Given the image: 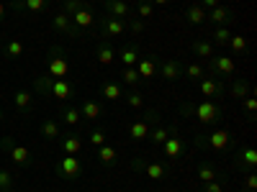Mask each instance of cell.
Segmentation results:
<instances>
[{
	"mask_svg": "<svg viewBox=\"0 0 257 192\" xmlns=\"http://www.w3.org/2000/svg\"><path fill=\"white\" fill-rule=\"evenodd\" d=\"M160 120V110H155V108H149L139 120H134L132 126H128V138L132 141H144L147 136H149V131H152V126Z\"/></svg>",
	"mask_w": 257,
	"mask_h": 192,
	"instance_id": "4",
	"label": "cell"
},
{
	"mask_svg": "<svg viewBox=\"0 0 257 192\" xmlns=\"http://www.w3.org/2000/svg\"><path fill=\"white\" fill-rule=\"evenodd\" d=\"M175 134H180L178 131V126H152V131H149V141H152L155 146H162L170 136H175Z\"/></svg>",
	"mask_w": 257,
	"mask_h": 192,
	"instance_id": "21",
	"label": "cell"
},
{
	"mask_svg": "<svg viewBox=\"0 0 257 192\" xmlns=\"http://www.w3.org/2000/svg\"><path fill=\"white\" fill-rule=\"evenodd\" d=\"M234 72H237V62H234V56H229V54H221V56H208V67H206V74H211V77H221V80H226V77H231Z\"/></svg>",
	"mask_w": 257,
	"mask_h": 192,
	"instance_id": "5",
	"label": "cell"
},
{
	"mask_svg": "<svg viewBox=\"0 0 257 192\" xmlns=\"http://www.w3.org/2000/svg\"><path fill=\"white\" fill-rule=\"evenodd\" d=\"M206 20H211L213 26H229L234 20V10L226 6H216V8L206 10Z\"/></svg>",
	"mask_w": 257,
	"mask_h": 192,
	"instance_id": "17",
	"label": "cell"
},
{
	"mask_svg": "<svg viewBox=\"0 0 257 192\" xmlns=\"http://www.w3.org/2000/svg\"><path fill=\"white\" fill-rule=\"evenodd\" d=\"M95 56H98V64H113L116 62V46L108 38H103L98 44V49H95Z\"/></svg>",
	"mask_w": 257,
	"mask_h": 192,
	"instance_id": "25",
	"label": "cell"
},
{
	"mask_svg": "<svg viewBox=\"0 0 257 192\" xmlns=\"http://www.w3.org/2000/svg\"><path fill=\"white\" fill-rule=\"evenodd\" d=\"M41 136H44L47 141H57L62 136L59 120H54V118H44V120H41Z\"/></svg>",
	"mask_w": 257,
	"mask_h": 192,
	"instance_id": "28",
	"label": "cell"
},
{
	"mask_svg": "<svg viewBox=\"0 0 257 192\" xmlns=\"http://www.w3.org/2000/svg\"><path fill=\"white\" fill-rule=\"evenodd\" d=\"M0 120H3V108H0Z\"/></svg>",
	"mask_w": 257,
	"mask_h": 192,
	"instance_id": "52",
	"label": "cell"
},
{
	"mask_svg": "<svg viewBox=\"0 0 257 192\" xmlns=\"http://www.w3.org/2000/svg\"><path fill=\"white\" fill-rule=\"evenodd\" d=\"M244 100V110H247V116L249 118H254V110H257V100L252 98V95H247V98H242Z\"/></svg>",
	"mask_w": 257,
	"mask_h": 192,
	"instance_id": "46",
	"label": "cell"
},
{
	"mask_svg": "<svg viewBox=\"0 0 257 192\" xmlns=\"http://www.w3.org/2000/svg\"><path fill=\"white\" fill-rule=\"evenodd\" d=\"M226 46L231 49V54H244V52H247V38L231 34V38H229V44H226Z\"/></svg>",
	"mask_w": 257,
	"mask_h": 192,
	"instance_id": "42",
	"label": "cell"
},
{
	"mask_svg": "<svg viewBox=\"0 0 257 192\" xmlns=\"http://www.w3.org/2000/svg\"><path fill=\"white\" fill-rule=\"evenodd\" d=\"M59 144H62V152H64V154L77 156V154L82 152V138H80V134H75V131L62 134V136H59Z\"/></svg>",
	"mask_w": 257,
	"mask_h": 192,
	"instance_id": "20",
	"label": "cell"
},
{
	"mask_svg": "<svg viewBox=\"0 0 257 192\" xmlns=\"http://www.w3.org/2000/svg\"><path fill=\"white\" fill-rule=\"evenodd\" d=\"M0 192H16V177L8 169H0Z\"/></svg>",
	"mask_w": 257,
	"mask_h": 192,
	"instance_id": "40",
	"label": "cell"
},
{
	"mask_svg": "<svg viewBox=\"0 0 257 192\" xmlns=\"http://www.w3.org/2000/svg\"><path fill=\"white\" fill-rule=\"evenodd\" d=\"M98 159H100V164H103V166H113V164L118 162V148H116V146H111V144L98 146Z\"/></svg>",
	"mask_w": 257,
	"mask_h": 192,
	"instance_id": "29",
	"label": "cell"
},
{
	"mask_svg": "<svg viewBox=\"0 0 257 192\" xmlns=\"http://www.w3.org/2000/svg\"><path fill=\"white\" fill-rule=\"evenodd\" d=\"M198 180L201 182H213V180H221V172L211 162H201L198 164Z\"/></svg>",
	"mask_w": 257,
	"mask_h": 192,
	"instance_id": "30",
	"label": "cell"
},
{
	"mask_svg": "<svg viewBox=\"0 0 257 192\" xmlns=\"http://www.w3.org/2000/svg\"><path fill=\"white\" fill-rule=\"evenodd\" d=\"M0 146H3V152L11 156V162H16L18 166H31V164H34V156H31V152H29L26 146L16 144L11 136H3V138H0Z\"/></svg>",
	"mask_w": 257,
	"mask_h": 192,
	"instance_id": "6",
	"label": "cell"
},
{
	"mask_svg": "<svg viewBox=\"0 0 257 192\" xmlns=\"http://www.w3.org/2000/svg\"><path fill=\"white\" fill-rule=\"evenodd\" d=\"M105 13L123 20V18H132V6H128L126 0H108V3H105Z\"/></svg>",
	"mask_w": 257,
	"mask_h": 192,
	"instance_id": "24",
	"label": "cell"
},
{
	"mask_svg": "<svg viewBox=\"0 0 257 192\" xmlns=\"http://www.w3.org/2000/svg\"><path fill=\"white\" fill-rule=\"evenodd\" d=\"M88 141H90V144H93V146L98 148V146H103V144H108V136H105V134L100 131V128H93V131H90V138H88Z\"/></svg>",
	"mask_w": 257,
	"mask_h": 192,
	"instance_id": "44",
	"label": "cell"
},
{
	"mask_svg": "<svg viewBox=\"0 0 257 192\" xmlns=\"http://www.w3.org/2000/svg\"><path fill=\"white\" fill-rule=\"evenodd\" d=\"M59 118L67 123L70 128H75L80 120H82V116H80V108H75V105H67V108H64L62 113H59Z\"/></svg>",
	"mask_w": 257,
	"mask_h": 192,
	"instance_id": "37",
	"label": "cell"
},
{
	"mask_svg": "<svg viewBox=\"0 0 257 192\" xmlns=\"http://www.w3.org/2000/svg\"><path fill=\"white\" fill-rule=\"evenodd\" d=\"M193 146H196V148H213V152H224V148L234 146V138H231L229 131L219 128V131H213V134H198L196 138H193Z\"/></svg>",
	"mask_w": 257,
	"mask_h": 192,
	"instance_id": "1",
	"label": "cell"
},
{
	"mask_svg": "<svg viewBox=\"0 0 257 192\" xmlns=\"http://www.w3.org/2000/svg\"><path fill=\"white\" fill-rule=\"evenodd\" d=\"M24 52H26V46L21 44L18 38L6 41V46H3V56H6V59H18V56H24Z\"/></svg>",
	"mask_w": 257,
	"mask_h": 192,
	"instance_id": "33",
	"label": "cell"
},
{
	"mask_svg": "<svg viewBox=\"0 0 257 192\" xmlns=\"http://www.w3.org/2000/svg\"><path fill=\"white\" fill-rule=\"evenodd\" d=\"M100 95L105 98V100H121L123 98V88H121V82H116V80H103L100 82Z\"/></svg>",
	"mask_w": 257,
	"mask_h": 192,
	"instance_id": "23",
	"label": "cell"
},
{
	"mask_svg": "<svg viewBox=\"0 0 257 192\" xmlns=\"http://www.w3.org/2000/svg\"><path fill=\"white\" fill-rule=\"evenodd\" d=\"M198 6H201L203 10H211V8H216V6H221V3H219V0H201Z\"/></svg>",
	"mask_w": 257,
	"mask_h": 192,
	"instance_id": "49",
	"label": "cell"
},
{
	"mask_svg": "<svg viewBox=\"0 0 257 192\" xmlns=\"http://www.w3.org/2000/svg\"><path fill=\"white\" fill-rule=\"evenodd\" d=\"M185 20L190 26H203L206 24V10L196 3V6H190L188 10H185Z\"/></svg>",
	"mask_w": 257,
	"mask_h": 192,
	"instance_id": "31",
	"label": "cell"
},
{
	"mask_svg": "<svg viewBox=\"0 0 257 192\" xmlns=\"http://www.w3.org/2000/svg\"><path fill=\"white\" fill-rule=\"evenodd\" d=\"M123 100H126L128 108H134V110L144 108V98H142V92H139V90H128V92L123 95Z\"/></svg>",
	"mask_w": 257,
	"mask_h": 192,
	"instance_id": "41",
	"label": "cell"
},
{
	"mask_svg": "<svg viewBox=\"0 0 257 192\" xmlns=\"http://www.w3.org/2000/svg\"><path fill=\"white\" fill-rule=\"evenodd\" d=\"M208 36H211L208 41H211L213 46H226V44H229V38H231V31H229L226 26H216Z\"/></svg>",
	"mask_w": 257,
	"mask_h": 192,
	"instance_id": "32",
	"label": "cell"
},
{
	"mask_svg": "<svg viewBox=\"0 0 257 192\" xmlns=\"http://www.w3.org/2000/svg\"><path fill=\"white\" fill-rule=\"evenodd\" d=\"M234 166L239 169V172H252L257 166V148L254 146H244L237 152V159H234Z\"/></svg>",
	"mask_w": 257,
	"mask_h": 192,
	"instance_id": "13",
	"label": "cell"
},
{
	"mask_svg": "<svg viewBox=\"0 0 257 192\" xmlns=\"http://www.w3.org/2000/svg\"><path fill=\"white\" fill-rule=\"evenodd\" d=\"M139 72H137V67H121V82L123 84H128L132 90H137L139 88Z\"/></svg>",
	"mask_w": 257,
	"mask_h": 192,
	"instance_id": "35",
	"label": "cell"
},
{
	"mask_svg": "<svg viewBox=\"0 0 257 192\" xmlns=\"http://www.w3.org/2000/svg\"><path fill=\"white\" fill-rule=\"evenodd\" d=\"M160 152H162V156L165 159H180L185 152H188V146H185V138L180 136V134H175V136H170L162 146H160Z\"/></svg>",
	"mask_w": 257,
	"mask_h": 192,
	"instance_id": "11",
	"label": "cell"
},
{
	"mask_svg": "<svg viewBox=\"0 0 257 192\" xmlns=\"http://www.w3.org/2000/svg\"><path fill=\"white\" fill-rule=\"evenodd\" d=\"M229 95L237 98V100H242V98L252 95V84H249L244 77H234V80H231V88H229Z\"/></svg>",
	"mask_w": 257,
	"mask_h": 192,
	"instance_id": "27",
	"label": "cell"
},
{
	"mask_svg": "<svg viewBox=\"0 0 257 192\" xmlns=\"http://www.w3.org/2000/svg\"><path fill=\"white\" fill-rule=\"evenodd\" d=\"M80 116H82V120H98L103 116V105L95 102V100H82L80 102Z\"/></svg>",
	"mask_w": 257,
	"mask_h": 192,
	"instance_id": "26",
	"label": "cell"
},
{
	"mask_svg": "<svg viewBox=\"0 0 257 192\" xmlns=\"http://www.w3.org/2000/svg\"><path fill=\"white\" fill-rule=\"evenodd\" d=\"M70 18H72V24H75L77 34L90 31V28H93V24H95V16H93V8H90V6H82V8H80V10H75Z\"/></svg>",
	"mask_w": 257,
	"mask_h": 192,
	"instance_id": "14",
	"label": "cell"
},
{
	"mask_svg": "<svg viewBox=\"0 0 257 192\" xmlns=\"http://www.w3.org/2000/svg\"><path fill=\"white\" fill-rule=\"evenodd\" d=\"M52 8V0H13V10H26V13H47Z\"/></svg>",
	"mask_w": 257,
	"mask_h": 192,
	"instance_id": "18",
	"label": "cell"
},
{
	"mask_svg": "<svg viewBox=\"0 0 257 192\" xmlns=\"http://www.w3.org/2000/svg\"><path fill=\"white\" fill-rule=\"evenodd\" d=\"M57 174L62 180H77L82 177V162L72 154H64L59 162H57Z\"/></svg>",
	"mask_w": 257,
	"mask_h": 192,
	"instance_id": "9",
	"label": "cell"
},
{
	"mask_svg": "<svg viewBox=\"0 0 257 192\" xmlns=\"http://www.w3.org/2000/svg\"><path fill=\"white\" fill-rule=\"evenodd\" d=\"M52 28H54L57 34L80 36V34H77V28H75V24H72V18H70V13H64V10H59V13H54V16H52Z\"/></svg>",
	"mask_w": 257,
	"mask_h": 192,
	"instance_id": "16",
	"label": "cell"
},
{
	"mask_svg": "<svg viewBox=\"0 0 257 192\" xmlns=\"http://www.w3.org/2000/svg\"><path fill=\"white\" fill-rule=\"evenodd\" d=\"M149 3H152V6H167L170 0H149Z\"/></svg>",
	"mask_w": 257,
	"mask_h": 192,
	"instance_id": "50",
	"label": "cell"
},
{
	"mask_svg": "<svg viewBox=\"0 0 257 192\" xmlns=\"http://www.w3.org/2000/svg\"><path fill=\"white\" fill-rule=\"evenodd\" d=\"M137 16L139 18H152L155 16V6L149 3V0H139L137 3Z\"/></svg>",
	"mask_w": 257,
	"mask_h": 192,
	"instance_id": "43",
	"label": "cell"
},
{
	"mask_svg": "<svg viewBox=\"0 0 257 192\" xmlns=\"http://www.w3.org/2000/svg\"><path fill=\"white\" fill-rule=\"evenodd\" d=\"M13 102H16V108H18V110L29 113V110H31V102H34V95H31L29 90H18L16 98H13Z\"/></svg>",
	"mask_w": 257,
	"mask_h": 192,
	"instance_id": "36",
	"label": "cell"
},
{
	"mask_svg": "<svg viewBox=\"0 0 257 192\" xmlns=\"http://www.w3.org/2000/svg\"><path fill=\"white\" fill-rule=\"evenodd\" d=\"M183 77L193 80V82H198L201 77H206V67H201L198 62H190L188 67H183Z\"/></svg>",
	"mask_w": 257,
	"mask_h": 192,
	"instance_id": "39",
	"label": "cell"
},
{
	"mask_svg": "<svg viewBox=\"0 0 257 192\" xmlns=\"http://www.w3.org/2000/svg\"><path fill=\"white\" fill-rule=\"evenodd\" d=\"M105 3H108V0H105Z\"/></svg>",
	"mask_w": 257,
	"mask_h": 192,
	"instance_id": "53",
	"label": "cell"
},
{
	"mask_svg": "<svg viewBox=\"0 0 257 192\" xmlns=\"http://www.w3.org/2000/svg\"><path fill=\"white\" fill-rule=\"evenodd\" d=\"M128 166L134 169V172H144L149 180H165L167 177V166L160 164V162H149L144 156H134L132 162H128Z\"/></svg>",
	"mask_w": 257,
	"mask_h": 192,
	"instance_id": "7",
	"label": "cell"
},
{
	"mask_svg": "<svg viewBox=\"0 0 257 192\" xmlns=\"http://www.w3.org/2000/svg\"><path fill=\"white\" fill-rule=\"evenodd\" d=\"M116 56H118V62L123 64V67H137V62H139V44L137 41H132V44H126L121 52H116Z\"/></svg>",
	"mask_w": 257,
	"mask_h": 192,
	"instance_id": "22",
	"label": "cell"
},
{
	"mask_svg": "<svg viewBox=\"0 0 257 192\" xmlns=\"http://www.w3.org/2000/svg\"><path fill=\"white\" fill-rule=\"evenodd\" d=\"M201 192H224V184L219 180H213V182H203V190Z\"/></svg>",
	"mask_w": 257,
	"mask_h": 192,
	"instance_id": "48",
	"label": "cell"
},
{
	"mask_svg": "<svg viewBox=\"0 0 257 192\" xmlns=\"http://www.w3.org/2000/svg\"><path fill=\"white\" fill-rule=\"evenodd\" d=\"M47 74L52 80H67L70 74V62L64 56V46H52L47 56Z\"/></svg>",
	"mask_w": 257,
	"mask_h": 192,
	"instance_id": "2",
	"label": "cell"
},
{
	"mask_svg": "<svg viewBox=\"0 0 257 192\" xmlns=\"http://www.w3.org/2000/svg\"><path fill=\"white\" fill-rule=\"evenodd\" d=\"M244 187H247V192H254L257 190V174L254 172H247L244 174Z\"/></svg>",
	"mask_w": 257,
	"mask_h": 192,
	"instance_id": "47",
	"label": "cell"
},
{
	"mask_svg": "<svg viewBox=\"0 0 257 192\" xmlns=\"http://www.w3.org/2000/svg\"><path fill=\"white\" fill-rule=\"evenodd\" d=\"M3 20H6V6L0 3V24H3Z\"/></svg>",
	"mask_w": 257,
	"mask_h": 192,
	"instance_id": "51",
	"label": "cell"
},
{
	"mask_svg": "<svg viewBox=\"0 0 257 192\" xmlns=\"http://www.w3.org/2000/svg\"><path fill=\"white\" fill-rule=\"evenodd\" d=\"M77 95V88L70 82V80H52L49 84V98H57L59 102H67Z\"/></svg>",
	"mask_w": 257,
	"mask_h": 192,
	"instance_id": "10",
	"label": "cell"
},
{
	"mask_svg": "<svg viewBox=\"0 0 257 192\" xmlns=\"http://www.w3.org/2000/svg\"><path fill=\"white\" fill-rule=\"evenodd\" d=\"M193 54L208 59V56H213V44L208 38H196V41H193Z\"/></svg>",
	"mask_w": 257,
	"mask_h": 192,
	"instance_id": "34",
	"label": "cell"
},
{
	"mask_svg": "<svg viewBox=\"0 0 257 192\" xmlns=\"http://www.w3.org/2000/svg\"><path fill=\"white\" fill-rule=\"evenodd\" d=\"M157 70H160V59H157L155 54L139 56V62H137V72H139L142 80H152V77L157 74Z\"/></svg>",
	"mask_w": 257,
	"mask_h": 192,
	"instance_id": "19",
	"label": "cell"
},
{
	"mask_svg": "<svg viewBox=\"0 0 257 192\" xmlns=\"http://www.w3.org/2000/svg\"><path fill=\"white\" fill-rule=\"evenodd\" d=\"M98 24H100L103 38H108V41H111V38H116V36H121V34L126 31V24H123V20H121V18H113V16H108V13L100 16Z\"/></svg>",
	"mask_w": 257,
	"mask_h": 192,
	"instance_id": "12",
	"label": "cell"
},
{
	"mask_svg": "<svg viewBox=\"0 0 257 192\" xmlns=\"http://www.w3.org/2000/svg\"><path fill=\"white\" fill-rule=\"evenodd\" d=\"M190 116H196L203 126H213L224 118V108L216 100H203L198 105H190Z\"/></svg>",
	"mask_w": 257,
	"mask_h": 192,
	"instance_id": "3",
	"label": "cell"
},
{
	"mask_svg": "<svg viewBox=\"0 0 257 192\" xmlns=\"http://www.w3.org/2000/svg\"><path fill=\"white\" fill-rule=\"evenodd\" d=\"M157 72L165 82H178L183 77V64H180V59H165Z\"/></svg>",
	"mask_w": 257,
	"mask_h": 192,
	"instance_id": "15",
	"label": "cell"
},
{
	"mask_svg": "<svg viewBox=\"0 0 257 192\" xmlns=\"http://www.w3.org/2000/svg\"><path fill=\"white\" fill-rule=\"evenodd\" d=\"M49 84H52V77H49L47 72L39 74V77L34 80V92L41 95V98H49Z\"/></svg>",
	"mask_w": 257,
	"mask_h": 192,
	"instance_id": "38",
	"label": "cell"
},
{
	"mask_svg": "<svg viewBox=\"0 0 257 192\" xmlns=\"http://www.w3.org/2000/svg\"><path fill=\"white\" fill-rule=\"evenodd\" d=\"M198 90H201V95H203L206 100H216V98H224V95H226V82H224L221 77L206 74V77L198 80Z\"/></svg>",
	"mask_w": 257,
	"mask_h": 192,
	"instance_id": "8",
	"label": "cell"
},
{
	"mask_svg": "<svg viewBox=\"0 0 257 192\" xmlns=\"http://www.w3.org/2000/svg\"><path fill=\"white\" fill-rule=\"evenodd\" d=\"M128 31H132L134 36H139L142 31H144V20L142 18H128V26H126Z\"/></svg>",
	"mask_w": 257,
	"mask_h": 192,
	"instance_id": "45",
	"label": "cell"
}]
</instances>
